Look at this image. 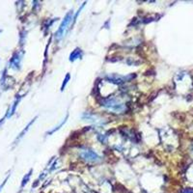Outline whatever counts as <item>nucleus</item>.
<instances>
[{"instance_id":"nucleus-12","label":"nucleus","mask_w":193,"mask_h":193,"mask_svg":"<svg viewBox=\"0 0 193 193\" xmlns=\"http://www.w3.org/2000/svg\"><path fill=\"white\" fill-rule=\"evenodd\" d=\"M85 4H86V2H84V3H82V5L80 6V8H79V9H78V11L76 12V14H75V15H74V20H74V21H72V25H74V24L75 23V21H76V20H77V17H78V15H79V14H80V12L82 11V9H83V8H84V6H85ZM72 26H71V27H72Z\"/></svg>"},{"instance_id":"nucleus-13","label":"nucleus","mask_w":193,"mask_h":193,"mask_svg":"<svg viewBox=\"0 0 193 193\" xmlns=\"http://www.w3.org/2000/svg\"><path fill=\"white\" fill-rule=\"evenodd\" d=\"M8 179H9V176L8 177H6V179L4 180V181H3V182L1 183V185H0V192H1V190H2V188L4 187V185H5V183H6V182L8 181Z\"/></svg>"},{"instance_id":"nucleus-3","label":"nucleus","mask_w":193,"mask_h":193,"mask_svg":"<svg viewBox=\"0 0 193 193\" xmlns=\"http://www.w3.org/2000/svg\"><path fill=\"white\" fill-rule=\"evenodd\" d=\"M79 156L81 157V159L83 160H85L86 162H90V163H97L102 160L99 154L97 153H95L94 151L90 150V149L81 150V152L79 153Z\"/></svg>"},{"instance_id":"nucleus-6","label":"nucleus","mask_w":193,"mask_h":193,"mask_svg":"<svg viewBox=\"0 0 193 193\" xmlns=\"http://www.w3.org/2000/svg\"><path fill=\"white\" fill-rule=\"evenodd\" d=\"M82 57H83V52H82V50L79 48V47H76V48H75L74 51H72L71 54H69V60L71 62H74L75 60L81 59Z\"/></svg>"},{"instance_id":"nucleus-1","label":"nucleus","mask_w":193,"mask_h":193,"mask_svg":"<svg viewBox=\"0 0 193 193\" xmlns=\"http://www.w3.org/2000/svg\"><path fill=\"white\" fill-rule=\"evenodd\" d=\"M100 103H102L100 104L102 106L105 107V108L111 110V111L115 113H123V112H125V110H126L125 104L113 97L103 99Z\"/></svg>"},{"instance_id":"nucleus-9","label":"nucleus","mask_w":193,"mask_h":193,"mask_svg":"<svg viewBox=\"0 0 193 193\" xmlns=\"http://www.w3.org/2000/svg\"><path fill=\"white\" fill-rule=\"evenodd\" d=\"M68 118H69V113L67 114V115H66V117H65V118H64V119H63V120H62V122H61V123H60V124H59L58 126H55V128H53V129H51V131H47V132H46V134H47V135H51L52 133H54V132H55V131H59V129H60V128H62V126H64V125L66 124V122H67V120H68Z\"/></svg>"},{"instance_id":"nucleus-8","label":"nucleus","mask_w":193,"mask_h":193,"mask_svg":"<svg viewBox=\"0 0 193 193\" xmlns=\"http://www.w3.org/2000/svg\"><path fill=\"white\" fill-rule=\"evenodd\" d=\"M21 98H22V97H20V96H18V97H17V99H15L14 104H13V106H12L11 110H10V111H8L9 113H7V115H6V117H11L12 115H14L15 112V109H17V107H18V103H20V102Z\"/></svg>"},{"instance_id":"nucleus-2","label":"nucleus","mask_w":193,"mask_h":193,"mask_svg":"<svg viewBox=\"0 0 193 193\" xmlns=\"http://www.w3.org/2000/svg\"><path fill=\"white\" fill-rule=\"evenodd\" d=\"M72 15H74V12L72 11H69L68 14L65 15L64 20H62V22H61V24H60L58 30H57L56 33H55V38L57 40H61L62 38L64 37L66 31H67V29H68V26L69 25V23L72 22V20H74Z\"/></svg>"},{"instance_id":"nucleus-10","label":"nucleus","mask_w":193,"mask_h":193,"mask_svg":"<svg viewBox=\"0 0 193 193\" xmlns=\"http://www.w3.org/2000/svg\"><path fill=\"white\" fill-rule=\"evenodd\" d=\"M32 172H33V170H32V169H30V170H29V172H28V173L26 174V175L24 176V178L22 179V182H21V187H23V186L28 182V181H29V179H30L31 174H32Z\"/></svg>"},{"instance_id":"nucleus-14","label":"nucleus","mask_w":193,"mask_h":193,"mask_svg":"<svg viewBox=\"0 0 193 193\" xmlns=\"http://www.w3.org/2000/svg\"><path fill=\"white\" fill-rule=\"evenodd\" d=\"M183 193H193V190H191V189H186Z\"/></svg>"},{"instance_id":"nucleus-5","label":"nucleus","mask_w":193,"mask_h":193,"mask_svg":"<svg viewBox=\"0 0 193 193\" xmlns=\"http://www.w3.org/2000/svg\"><path fill=\"white\" fill-rule=\"evenodd\" d=\"M21 57L22 54L20 52L15 53L14 56L12 57L11 61H10V68L14 69H18L20 68V62H21Z\"/></svg>"},{"instance_id":"nucleus-15","label":"nucleus","mask_w":193,"mask_h":193,"mask_svg":"<svg viewBox=\"0 0 193 193\" xmlns=\"http://www.w3.org/2000/svg\"><path fill=\"white\" fill-rule=\"evenodd\" d=\"M1 32H2V30H0V33H1Z\"/></svg>"},{"instance_id":"nucleus-7","label":"nucleus","mask_w":193,"mask_h":193,"mask_svg":"<svg viewBox=\"0 0 193 193\" xmlns=\"http://www.w3.org/2000/svg\"><path fill=\"white\" fill-rule=\"evenodd\" d=\"M37 118H38V116H36V117H35V118H34L33 120H31V121H30L29 123H28V125H27L26 126H25V128L23 129L22 131L20 132V134H18V137H17V139H15V144H17L18 142L20 141V139H21V138H22V137L24 136V135H25V133H26V132H27L28 131H29L30 126H32V125L34 124V123H35V121H36V119H37Z\"/></svg>"},{"instance_id":"nucleus-4","label":"nucleus","mask_w":193,"mask_h":193,"mask_svg":"<svg viewBox=\"0 0 193 193\" xmlns=\"http://www.w3.org/2000/svg\"><path fill=\"white\" fill-rule=\"evenodd\" d=\"M135 76L134 74H128V75H119V74H111V75H107V79L109 80V82H113V83L116 84H121L124 83V82L131 80L132 78Z\"/></svg>"},{"instance_id":"nucleus-11","label":"nucleus","mask_w":193,"mask_h":193,"mask_svg":"<svg viewBox=\"0 0 193 193\" xmlns=\"http://www.w3.org/2000/svg\"><path fill=\"white\" fill-rule=\"evenodd\" d=\"M69 79H71V74H66V77H65L64 81H63V83H62V86H61V91L62 92L65 90V88H66V86H67V84H68V82H69Z\"/></svg>"}]
</instances>
